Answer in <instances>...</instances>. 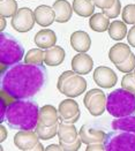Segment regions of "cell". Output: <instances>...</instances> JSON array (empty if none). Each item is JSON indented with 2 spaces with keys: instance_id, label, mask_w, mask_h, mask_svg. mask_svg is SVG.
Returning <instances> with one entry per match:
<instances>
[{
  "instance_id": "1",
  "label": "cell",
  "mask_w": 135,
  "mask_h": 151,
  "mask_svg": "<svg viewBox=\"0 0 135 151\" xmlns=\"http://www.w3.org/2000/svg\"><path fill=\"white\" fill-rule=\"evenodd\" d=\"M46 81L48 70L43 63H17L9 66L1 74L0 95L7 103L8 101L32 98L46 84Z\"/></svg>"
},
{
  "instance_id": "17",
  "label": "cell",
  "mask_w": 135,
  "mask_h": 151,
  "mask_svg": "<svg viewBox=\"0 0 135 151\" xmlns=\"http://www.w3.org/2000/svg\"><path fill=\"white\" fill-rule=\"evenodd\" d=\"M35 44L39 49L48 50L57 43V35L51 29H42L35 35Z\"/></svg>"
},
{
  "instance_id": "4",
  "label": "cell",
  "mask_w": 135,
  "mask_h": 151,
  "mask_svg": "<svg viewBox=\"0 0 135 151\" xmlns=\"http://www.w3.org/2000/svg\"><path fill=\"white\" fill-rule=\"evenodd\" d=\"M25 57V47L19 39L8 32L0 34V63L9 67L21 63Z\"/></svg>"
},
{
  "instance_id": "13",
  "label": "cell",
  "mask_w": 135,
  "mask_h": 151,
  "mask_svg": "<svg viewBox=\"0 0 135 151\" xmlns=\"http://www.w3.org/2000/svg\"><path fill=\"white\" fill-rule=\"evenodd\" d=\"M94 67V60L87 53L80 52L72 59V69L80 75H86L91 72Z\"/></svg>"
},
{
  "instance_id": "40",
  "label": "cell",
  "mask_w": 135,
  "mask_h": 151,
  "mask_svg": "<svg viewBox=\"0 0 135 151\" xmlns=\"http://www.w3.org/2000/svg\"><path fill=\"white\" fill-rule=\"evenodd\" d=\"M5 25H6V22H5V17H1V28H0L1 32L4 31V29H5Z\"/></svg>"
},
{
  "instance_id": "41",
  "label": "cell",
  "mask_w": 135,
  "mask_h": 151,
  "mask_svg": "<svg viewBox=\"0 0 135 151\" xmlns=\"http://www.w3.org/2000/svg\"><path fill=\"white\" fill-rule=\"evenodd\" d=\"M134 76H135V69H134Z\"/></svg>"
},
{
  "instance_id": "14",
  "label": "cell",
  "mask_w": 135,
  "mask_h": 151,
  "mask_svg": "<svg viewBox=\"0 0 135 151\" xmlns=\"http://www.w3.org/2000/svg\"><path fill=\"white\" fill-rule=\"evenodd\" d=\"M52 8L56 14V21L59 23L68 22L74 12L73 7L67 0H56Z\"/></svg>"
},
{
  "instance_id": "25",
  "label": "cell",
  "mask_w": 135,
  "mask_h": 151,
  "mask_svg": "<svg viewBox=\"0 0 135 151\" xmlns=\"http://www.w3.org/2000/svg\"><path fill=\"white\" fill-rule=\"evenodd\" d=\"M109 35L114 40H121L127 36V27L121 21H113L108 29Z\"/></svg>"
},
{
  "instance_id": "31",
  "label": "cell",
  "mask_w": 135,
  "mask_h": 151,
  "mask_svg": "<svg viewBox=\"0 0 135 151\" xmlns=\"http://www.w3.org/2000/svg\"><path fill=\"white\" fill-rule=\"evenodd\" d=\"M121 87L125 90H128L135 93V76L134 73H127L121 80Z\"/></svg>"
},
{
  "instance_id": "28",
  "label": "cell",
  "mask_w": 135,
  "mask_h": 151,
  "mask_svg": "<svg viewBox=\"0 0 135 151\" xmlns=\"http://www.w3.org/2000/svg\"><path fill=\"white\" fill-rule=\"evenodd\" d=\"M25 63L42 65L44 63V52L40 49H32L28 51V53L25 55Z\"/></svg>"
},
{
  "instance_id": "15",
  "label": "cell",
  "mask_w": 135,
  "mask_h": 151,
  "mask_svg": "<svg viewBox=\"0 0 135 151\" xmlns=\"http://www.w3.org/2000/svg\"><path fill=\"white\" fill-rule=\"evenodd\" d=\"M71 45L75 51L86 53L90 50L91 46V38L86 31L77 30L71 35Z\"/></svg>"
},
{
  "instance_id": "9",
  "label": "cell",
  "mask_w": 135,
  "mask_h": 151,
  "mask_svg": "<svg viewBox=\"0 0 135 151\" xmlns=\"http://www.w3.org/2000/svg\"><path fill=\"white\" fill-rule=\"evenodd\" d=\"M79 136L84 144H90V143H96V142H103L106 136V133L96 125L91 124H86L81 127L79 130Z\"/></svg>"
},
{
  "instance_id": "21",
  "label": "cell",
  "mask_w": 135,
  "mask_h": 151,
  "mask_svg": "<svg viewBox=\"0 0 135 151\" xmlns=\"http://www.w3.org/2000/svg\"><path fill=\"white\" fill-rule=\"evenodd\" d=\"M131 47L127 44L123 43H118L116 45H113L109 51V58L110 61L114 65L123 63L131 54Z\"/></svg>"
},
{
  "instance_id": "36",
  "label": "cell",
  "mask_w": 135,
  "mask_h": 151,
  "mask_svg": "<svg viewBox=\"0 0 135 151\" xmlns=\"http://www.w3.org/2000/svg\"><path fill=\"white\" fill-rule=\"evenodd\" d=\"M87 151H103L105 150V147H104V143L103 142H96V143H90V144H88V147H87Z\"/></svg>"
},
{
  "instance_id": "39",
  "label": "cell",
  "mask_w": 135,
  "mask_h": 151,
  "mask_svg": "<svg viewBox=\"0 0 135 151\" xmlns=\"http://www.w3.org/2000/svg\"><path fill=\"white\" fill-rule=\"evenodd\" d=\"M0 129H1V139H0V142H4L5 139H6V136H7V130H6V128L2 126H0Z\"/></svg>"
},
{
  "instance_id": "26",
  "label": "cell",
  "mask_w": 135,
  "mask_h": 151,
  "mask_svg": "<svg viewBox=\"0 0 135 151\" xmlns=\"http://www.w3.org/2000/svg\"><path fill=\"white\" fill-rule=\"evenodd\" d=\"M58 128H59V122H57L53 126H43V125L38 124L35 130H36L39 139L48 141V139H53L56 135H58Z\"/></svg>"
},
{
  "instance_id": "8",
  "label": "cell",
  "mask_w": 135,
  "mask_h": 151,
  "mask_svg": "<svg viewBox=\"0 0 135 151\" xmlns=\"http://www.w3.org/2000/svg\"><path fill=\"white\" fill-rule=\"evenodd\" d=\"M35 13L30 8H19L17 12L12 16V27L19 32L30 31L35 25Z\"/></svg>"
},
{
  "instance_id": "10",
  "label": "cell",
  "mask_w": 135,
  "mask_h": 151,
  "mask_svg": "<svg viewBox=\"0 0 135 151\" xmlns=\"http://www.w3.org/2000/svg\"><path fill=\"white\" fill-rule=\"evenodd\" d=\"M59 119L61 121L75 124L80 119V107L74 99H65L59 104Z\"/></svg>"
},
{
  "instance_id": "34",
  "label": "cell",
  "mask_w": 135,
  "mask_h": 151,
  "mask_svg": "<svg viewBox=\"0 0 135 151\" xmlns=\"http://www.w3.org/2000/svg\"><path fill=\"white\" fill-rule=\"evenodd\" d=\"M95 6L99 7L100 9H108L114 4L116 0H92Z\"/></svg>"
},
{
  "instance_id": "23",
  "label": "cell",
  "mask_w": 135,
  "mask_h": 151,
  "mask_svg": "<svg viewBox=\"0 0 135 151\" xmlns=\"http://www.w3.org/2000/svg\"><path fill=\"white\" fill-rule=\"evenodd\" d=\"M73 11L82 17H90L95 12V4L92 0H74Z\"/></svg>"
},
{
  "instance_id": "29",
  "label": "cell",
  "mask_w": 135,
  "mask_h": 151,
  "mask_svg": "<svg viewBox=\"0 0 135 151\" xmlns=\"http://www.w3.org/2000/svg\"><path fill=\"white\" fill-rule=\"evenodd\" d=\"M116 67H117L120 72H123V73H131L132 70L135 69V54L131 53L129 57H128L123 63L116 65Z\"/></svg>"
},
{
  "instance_id": "27",
  "label": "cell",
  "mask_w": 135,
  "mask_h": 151,
  "mask_svg": "<svg viewBox=\"0 0 135 151\" xmlns=\"http://www.w3.org/2000/svg\"><path fill=\"white\" fill-rule=\"evenodd\" d=\"M17 12V2L15 0H1L0 15L1 17H11Z\"/></svg>"
},
{
  "instance_id": "37",
  "label": "cell",
  "mask_w": 135,
  "mask_h": 151,
  "mask_svg": "<svg viewBox=\"0 0 135 151\" xmlns=\"http://www.w3.org/2000/svg\"><path fill=\"white\" fill-rule=\"evenodd\" d=\"M127 40H128L129 46L135 47V24H134L133 28H131V29H129L128 35H127Z\"/></svg>"
},
{
  "instance_id": "30",
  "label": "cell",
  "mask_w": 135,
  "mask_h": 151,
  "mask_svg": "<svg viewBox=\"0 0 135 151\" xmlns=\"http://www.w3.org/2000/svg\"><path fill=\"white\" fill-rule=\"evenodd\" d=\"M123 19L125 23L135 24V5H127L123 9Z\"/></svg>"
},
{
  "instance_id": "18",
  "label": "cell",
  "mask_w": 135,
  "mask_h": 151,
  "mask_svg": "<svg viewBox=\"0 0 135 151\" xmlns=\"http://www.w3.org/2000/svg\"><path fill=\"white\" fill-rule=\"evenodd\" d=\"M59 120V112L52 105H44L39 109V119L38 124L43 126H53Z\"/></svg>"
},
{
  "instance_id": "22",
  "label": "cell",
  "mask_w": 135,
  "mask_h": 151,
  "mask_svg": "<svg viewBox=\"0 0 135 151\" xmlns=\"http://www.w3.org/2000/svg\"><path fill=\"white\" fill-rule=\"evenodd\" d=\"M89 25L94 31L97 32H104L110 27V19L104 13H96L90 16L89 19Z\"/></svg>"
},
{
  "instance_id": "12",
  "label": "cell",
  "mask_w": 135,
  "mask_h": 151,
  "mask_svg": "<svg viewBox=\"0 0 135 151\" xmlns=\"http://www.w3.org/2000/svg\"><path fill=\"white\" fill-rule=\"evenodd\" d=\"M94 81L100 88L110 89L117 84L118 77L111 68L105 66H99L94 72Z\"/></svg>"
},
{
  "instance_id": "35",
  "label": "cell",
  "mask_w": 135,
  "mask_h": 151,
  "mask_svg": "<svg viewBox=\"0 0 135 151\" xmlns=\"http://www.w3.org/2000/svg\"><path fill=\"white\" fill-rule=\"evenodd\" d=\"M0 106H1V111H0V122L2 124V122L5 121V119H6V111H7V106H8V103H7V101H6L4 97H1V99H0Z\"/></svg>"
},
{
  "instance_id": "3",
  "label": "cell",
  "mask_w": 135,
  "mask_h": 151,
  "mask_svg": "<svg viewBox=\"0 0 135 151\" xmlns=\"http://www.w3.org/2000/svg\"><path fill=\"white\" fill-rule=\"evenodd\" d=\"M106 111L114 118H125L135 114V93L116 89L106 98Z\"/></svg>"
},
{
  "instance_id": "11",
  "label": "cell",
  "mask_w": 135,
  "mask_h": 151,
  "mask_svg": "<svg viewBox=\"0 0 135 151\" xmlns=\"http://www.w3.org/2000/svg\"><path fill=\"white\" fill-rule=\"evenodd\" d=\"M38 135L36 130H20L15 134L14 136V144L20 149V150L31 151L35 149L38 144Z\"/></svg>"
},
{
  "instance_id": "16",
  "label": "cell",
  "mask_w": 135,
  "mask_h": 151,
  "mask_svg": "<svg viewBox=\"0 0 135 151\" xmlns=\"http://www.w3.org/2000/svg\"><path fill=\"white\" fill-rule=\"evenodd\" d=\"M35 20L40 27H49L56 21V14L52 7L46 5H40L35 9Z\"/></svg>"
},
{
  "instance_id": "32",
  "label": "cell",
  "mask_w": 135,
  "mask_h": 151,
  "mask_svg": "<svg viewBox=\"0 0 135 151\" xmlns=\"http://www.w3.org/2000/svg\"><path fill=\"white\" fill-rule=\"evenodd\" d=\"M121 12V2L119 0H116L114 4L108 9H103V13L109 17V19H116L117 16H119V14Z\"/></svg>"
},
{
  "instance_id": "20",
  "label": "cell",
  "mask_w": 135,
  "mask_h": 151,
  "mask_svg": "<svg viewBox=\"0 0 135 151\" xmlns=\"http://www.w3.org/2000/svg\"><path fill=\"white\" fill-rule=\"evenodd\" d=\"M66 57V53L61 46H52L44 52V63L54 67V66H59L64 63Z\"/></svg>"
},
{
  "instance_id": "6",
  "label": "cell",
  "mask_w": 135,
  "mask_h": 151,
  "mask_svg": "<svg viewBox=\"0 0 135 151\" xmlns=\"http://www.w3.org/2000/svg\"><path fill=\"white\" fill-rule=\"evenodd\" d=\"M104 147L106 151H135V134L114 129L106 134Z\"/></svg>"
},
{
  "instance_id": "38",
  "label": "cell",
  "mask_w": 135,
  "mask_h": 151,
  "mask_svg": "<svg viewBox=\"0 0 135 151\" xmlns=\"http://www.w3.org/2000/svg\"><path fill=\"white\" fill-rule=\"evenodd\" d=\"M45 150L46 151H52V150H60V151H64L62 150V147L59 144H51V145H49V147H46L45 148Z\"/></svg>"
},
{
  "instance_id": "33",
  "label": "cell",
  "mask_w": 135,
  "mask_h": 151,
  "mask_svg": "<svg viewBox=\"0 0 135 151\" xmlns=\"http://www.w3.org/2000/svg\"><path fill=\"white\" fill-rule=\"evenodd\" d=\"M59 143L62 147V150L64 151H77L80 149V147H81L82 141H81L80 136H79L73 143H64V142H60V141H59Z\"/></svg>"
},
{
  "instance_id": "2",
  "label": "cell",
  "mask_w": 135,
  "mask_h": 151,
  "mask_svg": "<svg viewBox=\"0 0 135 151\" xmlns=\"http://www.w3.org/2000/svg\"><path fill=\"white\" fill-rule=\"evenodd\" d=\"M39 107L36 101L28 99H15L7 106L6 119L8 127L19 130H31L38 125Z\"/></svg>"
},
{
  "instance_id": "7",
  "label": "cell",
  "mask_w": 135,
  "mask_h": 151,
  "mask_svg": "<svg viewBox=\"0 0 135 151\" xmlns=\"http://www.w3.org/2000/svg\"><path fill=\"white\" fill-rule=\"evenodd\" d=\"M84 106L89 113L94 116H99L106 110V96L100 89H91L84 96Z\"/></svg>"
},
{
  "instance_id": "19",
  "label": "cell",
  "mask_w": 135,
  "mask_h": 151,
  "mask_svg": "<svg viewBox=\"0 0 135 151\" xmlns=\"http://www.w3.org/2000/svg\"><path fill=\"white\" fill-rule=\"evenodd\" d=\"M58 137L60 142L64 143H73L75 139L79 137V132L75 128L74 124L61 121L59 122L58 128Z\"/></svg>"
},
{
  "instance_id": "24",
  "label": "cell",
  "mask_w": 135,
  "mask_h": 151,
  "mask_svg": "<svg viewBox=\"0 0 135 151\" xmlns=\"http://www.w3.org/2000/svg\"><path fill=\"white\" fill-rule=\"evenodd\" d=\"M112 128L113 129H121L127 130L135 134V115H128L125 118H117L112 121Z\"/></svg>"
},
{
  "instance_id": "5",
  "label": "cell",
  "mask_w": 135,
  "mask_h": 151,
  "mask_svg": "<svg viewBox=\"0 0 135 151\" xmlns=\"http://www.w3.org/2000/svg\"><path fill=\"white\" fill-rule=\"evenodd\" d=\"M57 88L62 95L69 98H75L86 91L87 81L83 76L77 74L76 72L67 70L59 76Z\"/></svg>"
}]
</instances>
